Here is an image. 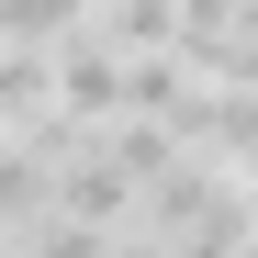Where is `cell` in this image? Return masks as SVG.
<instances>
[{
	"label": "cell",
	"mask_w": 258,
	"mask_h": 258,
	"mask_svg": "<svg viewBox=\"0 0 258 258\" xmlns=\"http://www.w3.org/2000/svg\"><path fill=\"white\" fill-rule=\"evenodd\" d=\"M112 258H168V247H157V236L135 225V236H112Z\"/></svg>",
	"instance_id": "3957f363"
},
{
	"label": "cell",
	"mask_w": 258,
	"mask_h": 258,
	"mask_svg": "<svg viewBox=\"0 0 258 258\" xmlns=\"http://www.w3.org/2000/svg\"><path fill=\"white\" fill-rule=\"evenodd\" d=\"M101 157H112L135 191H157L168 168H180V135H157V123H112V135H101Z\"/></svg>",
	"instance_id": "6da1fadb"
},
{
	"label": "cell",
	"mask_w": 258,
	"mask_h": 258,
	"mask_svg": "<svg viewBox=\"0 0 258 258\" xmlns=\"http://www.w3.org/2000/svg\"><path fill=\"white\" fill-rule=\"evenodd\" d=\"M0 258H12V236H0Z\"/></svg>",
	"instance_id": "277c9868"
},
{
	"label": "cell",
	"mask_w": 258,
	"mask_h": 258,
	"mask_svg": "<svg viewBox=\"0 0 258 258\" xmlns=\"http://www.w3.org/2000/svg\"><path fill=\"white\" fill-rule=\"evenodd\" d=\"M23 258H112V236H90V225H68V213H56V225L23 236Z\"/></svg>",
	"instance_id": "7a4b0ae2"
}]
</instances>
